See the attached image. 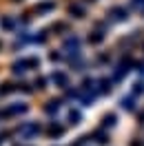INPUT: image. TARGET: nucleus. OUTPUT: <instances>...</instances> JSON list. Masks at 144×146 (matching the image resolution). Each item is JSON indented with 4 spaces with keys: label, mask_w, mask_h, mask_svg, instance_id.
I'll use <instances>...</instances> for the list:
<instances>
[{
    "label": "nucleus",
    "mask_w": 144,
    "mask_h": 146,
    "mask_svg": "<svg viewBox=\"0 0 144 146\" xmlns=\"http://www.w3.org/2000/svg\"><path fill=\"white\" fill-rule=\"evenodd\" d=\"M53 82H58V84H62V86H67V78H64L62 73H58V75H53Z\"/></svg>",
    "instance_id": "nucleus-1"
}]
</instances>
